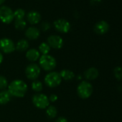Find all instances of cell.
Returning <instances> with one entry per match:
<instances>
[{
	"label": "cell",
	"instance_id": "obj_1",
	"mask_svg": "<svg viewBox=\"0 0 122 122\" xmlns=\"http://www.w3.org/2000/svg\"><path fill=\"white\" fill-rule=\"evenodd\" d=\"M8 91L12 95V96L17 98L24 97L27 92L28 87L25 82L22 80L17 79L12 81L8 85Z\"/></svg>",
	"mask_w": 122,
	"mask_h": 122
},
{
	"label": "cell",
	"instance_id": "obj_2",
	"mask_svg": "<svg viewBox=\"0 0 122 122\" xmlns=\"http://www.w3.org/2000/svg\"><path fill=\"white\" fill-rule=\"evenodd\" d=\"M39 64L40 68L45 71H52L57 66V61L54 57L48 55H42L39 58Z\"/></svg>",
	"mask_w": 122,
	"mask_h": 122
},
{
	"label": "cell",
	"instance_id": "obj_3",
	"mask_svg": "<svg viewBox=\"0 0 122 122\" xmlns=\"http://www.w3.org/2000/svg\"><path fill=\"white\" fill-rule=\"evenodd\" d=\"M93 86L88 81H82L77 87V93L80 98L83 99L88 98L93 93Z\"/></svg>",
	"mask_w": 122,
	"mask_h": 122
},
{
	"label": "cell",
	"instance_id": "obj_4",
	"mask_svg": "<svg viewBox=\"0 0 122 122\" xmlns=\"http://www.w3.org/2000/svg\"><path fill=\"white\" fill-rule=\"evenodd\" d=\"M44 81L46 86H47L49 88H55L61 83L62 78H61L59 73L56 71H50L45 76Z\"/></svg>",
	"mask_w": 122,
	"mask_h": 122
},
{
	"label": "cell",
	"instance_id": "obj_5",
	"mask_svg": "<svg viewBox=\"0 0 122 122\" xmlns=\"http://www.w3.org/2000/svg\"><path fill=\"white\" fill-rule=\"evenodd\" d=\"M32 103L35 107L40 109H46L50 106L48 97L43 93H36L32 96Z\"/></svg>",
	"mask_w": 122,
	"mask_h": 122
},
{
	"label": "cell",
	"instance_id": "obj_6",
	"mask_svg": "<svg viewBox=\"0 0 122 122\" xmlns=\"http://www.w3.org/2000/svg\"><path fill=\"white\" fill-rule=\"evenodd\" d=\"M14 20V11L10 7L0 6V21L5 24H10Z\"/></svg>",
	"mask_w": 122,
	"mask_h": 122
},
{
	"label": "cell",
	"instance_id": "obj_7",
	"mask_svg": "<svg viewBox=\"0 0 122 122\" xmlns=\"http://www.w3.org/2000/svg\"><path fill=\"white\" fill-rule=\"evenodd\" d=\"M41 73L40 67L35 63H31L28 65L25 69L26 77L31 81H35L40 76Z\"/></svg>",
	"mask_w": 122,
	"mask_h": 122
},
{
	"label": "cell",
	"instance_id": "obj_8",
	"mask_svg": "<svg viewBox=\"0 0 122 122\" xmlns=\"http://www.w3.org/2000/svg\"><path fill=\"white\" fill-rule=\"evenodd\" d=\"M15 50V44L10 38L4 37L0 39V52L10 54Z\"/></svg>",
	"mask_w": 122,
	"mask_h": 122
},
{
	"label": "cell",
	"instance_id": "obj_9",
	"mask_svg": "<svg viewBox=\"0 0 122 122\" xmlns=\"http://www.w3.org/2000/svg\"><path fill=\"white\" fill-rule=\"evenodd\" d=\"M54 28L59 32L61 33H68L71 27V23L66 19H57L53 22Z\"/></svg>",
	"mask_w": 122,
	"mask_h": 122
},
{
	"label": "cell",
	"instance_id": "obj_10",
	"mask_svg": "<svg viewBox=\"0 0 122 122\" xmlns=\"http://www.w3.org/2000/svg\"><path fill=\"white\" fill-rule=\"evenodd\" d=\"M47 43L49 45L50 48L59 50L63 47L64 41L60 36L57 35H52L47 37Z\"/></svg>",
	"mask_w": 122,
	"mask_h": 122
},
{
	"label": "cell",
	"instance_id": "obj_11",
	"mask_svg": "<svg viewBox=\"0 0 122 122\" xmlns=\"http://www.w3.org/2000/svg\"><path fill=\"white\" fill-rule=\"evenodd\" d=\"M109 30V25L106 21H100L97 22L94 27V32L98 35H103L106 34Z\"/></svg>",
	"mask_w": 122,
	"mask_h": 122
},
{
	"label": "cell",
	"instance_id": "obj_12",
	"mask_svg": "<svg viewBox=\"0 0 122 122\" xmlns=\"http://www.w3.org/2000/svg\"><path fill=\"white\" fill-rule=\"evenodd\" d=\"M25 36L28 40H37L40 35V30L35 27H30L25 30Z\"/></svg>",
	"mask_w": 122,
	"mask_h": 122
},
{
	"label": "cell",
	"instance_id": "obj_13",
	"mask_svg": "<svg viewBox=\"0 0 122 122\" xmlns=\"http://www.w3.org/2000/svg\"><path fill=\"white\" fill-rule=\"evenodd\" d=\"M27 20L31 25H36L41 21V15L35 10L30 11L27 14Z\"/></svg>",
	"mask_w": 122,
	"mask_h": 122
},
{
	"label": "cell",
	"instance_id": "obj_14",
	"mask_svg": "<svg viewBox=\"0 0 122 122\" xmlns=\"http://www.w3.org/2000/svg\"><path fill=\"white\" fill-rule=\"evenodd\" d=\"M26 57L30 62H35L40 57V53L38 50L35 48H31L27 50Z\"/></svg>",
	"mask_w": 122,
	"mask_h": 122
},
{
	"label": "cell",
	"instance_id": "obj_15",
	"mask_svg": "<svg viewBox=\"0 0 122 122\" xmlns=\"http://www.w3.org/2000/svg\"><path fill=\"white\" fill-rule=\"evenodd\" d=\"M99 75L98 71L96 68H90L87 69L84 73L85 78L88 81H93L98 78Z\"/></svg>",
	"mask_w": 122,
	"mask_h": 122
},
{
	"label": "cell",
	"instance_id": "obj_16",
	"mask_svg": "<svg viewBox=\"0 0 122 122\" xmlns=\"http://www.w3.org/2000/svg\"><path fill=\"white\" fill-rule=\"evenodd\" d=\"M60 76L62 78V80H64L66 81H72L75 78L76 76H75V73L71 71V70H68V69H64V70H62L60 73Z\"/></svg>",
	"mask_w": 122,
	"mask_h": 122
},
{
	"label": "cell",
	"instance_id": "obj_17",
	"mask_svg": "<svg viewBox=\"0 0 122 122\" xmlns=\"http://www.w3.org/2000/svg\"><path fill=\"white\" fill-rule=\"evenodd\" d=\"M29 47H30V43L28 40L25 39H22V40H20L15 45V50L22 52H25L27 50Z\"/></svg>",
	"mask_w": 122,
	"mask_h": 122
},
{
	"label": "cell",
	"instance_id": "obj_18",
	"mask_svg": "<svg viewBox=\"0 0 122 122\" xmlns=\"http://www.w3.org/2000/svg\"><path fill=\"white\" fill-rule=\"evenodd\" d=\"M12 98V95L8 90H2L0 91V104L5 105L8 103Z\"/></svg>",
	"mask_w": 122,
	"mask_h": 122
},
{
	"label": "cell",
	"instance_id": "obj_19",
	"mask_svg": "<svg viewBox=\"0 0 122 122\" xmlns=\"http://www.w3.org/2000/svg\"><path fill=\"white\" fill-rule=\"evenodd\" d=\"M46 114L47 117L50 118H54L57 115V108L54 106H49L46 108Z\"/></svg>",
	"mask_w": 122,
	"mask_h": 122
},
{
	"label": "cell",
	"instance_id": "obj_20",
	"mask_svg": "<svg viewBox=\"0 0 122 122\" xmlns=\"http://www.w3.org/2000/svg\"><path fill=\"white\" fill-rule=\"evenodd\" d=\"M50 47L47 42H42L38 47V51L40 52V54L42 55H48V53L50 51Z\"/></svg>",
	"mask_w": 122,
	"mask_h": 122
},
{
	"label": "cell",
	"instance_id": "obj_21",
	"mask_svg": "<svg viewBox=\"0 0 122 122\" xmlns=\"http://www.w3.org/2000/svg\"><path fill=\"white\" fill-rule=\"evenodd\" d=\"M25 16V12L22 8H18L15 11H14V18L15 20H24Z\"/></svg>",
	"mask_w": 122,
	"mask_h": 122
},
{
	"label": "cell",
	"instance_id": "obj_22",
	"mask_svg": "<svg viewBox=\"0 0 122 122\" xmlns=\"http://www.w3.org/2000/svg\"><path fill=\"white\" fill-rule=\"evenodd\" d=\"M31 87H32V89L35 92L39 93L42 90V83H41V81L35 80V81H33V82L32 83Z\"/></svg>",
	"mask_w": 122,
	"mask_h": 122
},
{
	"label": "cell",
	"instance_id": "obj_23",
	"mask_svg": "<svg viewBox=\"0 0 122 122\" xmlns=\"http://www.w3.org/2000/svg\"><path fill=\"white\" fill-rule=\"evenodd\" d=\"M15 27L18 30H23L27 27V22L25 20H19L15 21Z\"/></svg>",
	"mask_w": 122,
	"mask_h": 122
},
{
	"label": "cell",
	"instance_id": "obj_24",
	"mask_svg": "<svg viewBox=\"0 0 122 122\" xmlns=\"http://www.w3.org/2000/svg\"><path fill=\"white\" fill-rule=\"evenodd\" d=\"M8 87V81L6 77L0 75V90H5Z\"/></svg>",
	"mask_w": 122,
	"mask_h": 122
},
{
	"label": "cell",
	"instance_id": "obj_25",
	"mask_svg": "<svg viewBox=\"0 0 122 122\" xmlns=\"http://www.w3.org/2000/svg\"><path fill=\"white\" fill-rule=\"evenodd\" d=\"M113 73L116 79L121 80L122 79V68L121 67H116L113 70Z\"/></svg>",
	"mask_w": 122,
	"mask_h": 122
},
{
	"label": "cell",
	"instance_id": "obj_26",
	"mask_svg": "<svg viewBox=\"0 0 122 122\" xmlns=\"http://www.w3.org/2000/svg\"><path fill=\"white\" fill-rule=\"evenodd\" d=\"M51 27V25L49 22H47V21H45V22H42L40 25V29L43 32H45V31H47L50 29Z\"/></svg>",
	"mask_w": 122,
	"mask_h": 122
},
{
	"label": "cell",
	"instance_id": "obj_27",
	"mask_svg": "<svg viewBox=\"0 0 122 122\" xmlns=\"http://www.w3.org/2000/svg\"><path fill=\"white\" fill-rule=\"evenodd\" d=\"M48 98H49V101H50V102L54 103V102L57 101V100L58 99V97H57V96L55 95V94H52V95H50V96Z\"/></svg>",
	"mask_w": 122,
	"mask_h": 122
},
{
	"label": "cell",
	"instance_id": "obj_28",
	"mask_svg": "<svg viewBox=\"0 0 122 122\" xmlns=\"http://www.w3.org/2000/svg\"><path fill=\"white\" fill-rule=\"evenodd\" d=\"M55 122H68V121L66 118H65L63 116H60L56 119Z\"/></svg>",
	"mask_w": 122,
	"mask_h": 122
},
{
	"label": "cell",
	"instance_id": "obj_29",
	"mask_svg": "<svg viewBox=\"0 0 122 122\" xmlns=\"http://www.w3.org/2000/svg\"><path fill=\"white\" fill-rule=\"evenodd\" d=\"M101 0H91V5H96L98 4Z\"/></svg>",
	"mask_w": 122,
	"mask_h": 122
},
{
	"label": "cell",
	"instance_id": "obj_30",
	"mask_svg": "<svg viewBox=\"0 0 122 122\" xmlns=\"http://www.w3.org/2000/svg\"><path fill=\"white\" fill-rule=\"evenodd\" d=\"M2 61H3V55L1 52H0V65L2 64Z\"/></svg>",
	"mask_w": 122,
	"mask_h": 122
},
{
	"label": "cell",
	"instance_id": "obj_31",
	"mask_svg": "<svg viewBox=\"0 0 122 122\" xmlns=\"http://www.w3.org/2000/svg\"><path fill=\"white\" fill-rule=\"evenodd\" d=\"M6 0H0V6H2L5 2Z\"/></svg>",
	"mask_w": 122,
	"mask_h": 122
}]
</instances>
